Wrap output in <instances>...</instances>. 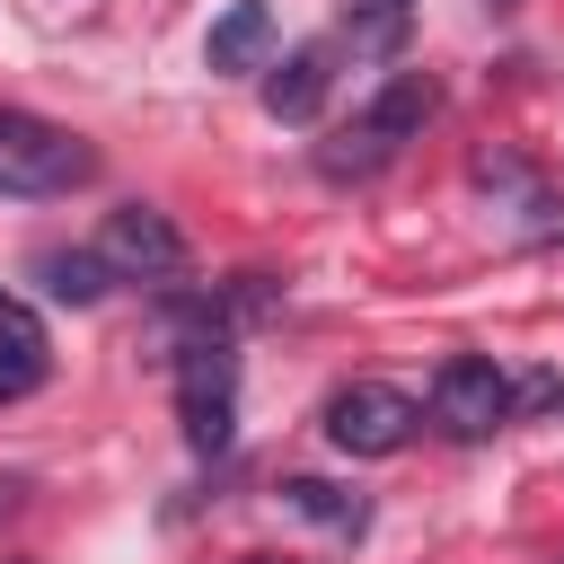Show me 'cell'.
Here are the masks:
<instances>
[{
  "label": "cell",
  "instance_id": "cell-6",
  "mask_svg": "<svg viewBox=\"0 0 564 564\" xmlns=\"http://www.w3.org/2000/svg\"><path fill=\"white\" fill-rule=\"evenodd\" d=\"M282 308V282L273 273H229V282H212V291H167V317L176 326H194V335H238V326H256V317H273Z\"/></svg>",
  "mask_w": 564,
  "mask_h": 564
},
{
  "label": "cell",
  "instance_id": "cell-5",
  "mask_svg": "<svg viewBox=\"0 0 564 564\" xmlns=\"http://www.w3.org/2000/svg\"><path fill=\"white\" fill-rule=\"evenodd\" d=\"M97 256H106L123 282H176V273H185V229H176L167 212H150V203H123V212H106Z\"/></svg>",
  "mask_w": 564,
  "mask_h": 564
},
{
  "label": "cell",
  "instance_id": "cell-16",
  "mask_svg": "<svg viewBox=\"0 0 564 564\" xmlns=\"http://www.w3.org/2000/svg\"><path fill=\"white\" fill-rule=\"evenodd\" d=\"M35 379H44V361H9V352H0V405H18Z\"/></svg>",
  "mask_w": 564,
  "mask_h": 564
},
{
  "label": "cell",
  "instance_id": "cell-15",
  "mask_svg": "<svg viewBox=\"0 0 564 564\" xmlns=\"http://www.w3.org/2000/svg\"><path fill=\"white\" fill-rule=\"evenodd\" d=\"M0 352L9 361H44V326H35V308L18 291H0Z\"/></svg>",
  "mask_w": 564,
  "mask_h": 564
},
{
  "label": "cell",
  "instance_id": "cell-18",
  "mask_svg": "<svg viewBox=\"0 0 564 564\" xmlns=\"http://www.w3.org/2000/svg\"><path fill=\"white\" fill-rule=\"evenodd\" d=\"M247 564H282V555H247Z\"/></svg>",
  "mask_w": 564,
  "mask_h": 564
},
{
  "label": "cell",
  "instance_id": "cell-7",
  "mask_svg": "<svg viewBox=\"0 0 564 564\" xmlns=\"http://www.w3.org/2000/svg\"><path fill=\"white\" fill-rule=\"evenodd\" d=\"M476 185H485V194H502V212H511V229H520V238H564V185H546L529 159L485 150V159H476Z\"/></svg>",
  "mask_w": 564,
  "mask_h": 564
},
{
  "label": "cell",
  "instance_id": "cell-2",
  "mask_svg": "<svg viewBox=\"0 0 564 564\" xmlns=\"http://www.w3.org/2000/svg\"><path fill=\"white\" fill-rule=\"evenodd\" d=\"M176 423H185V441L203 458L229 449V423H238V352L220 335H185V352H176Z\"/></svg>",
  "mask_w": 564,
  "mask_h": 564
},
{
  "label": "cell",
  "instance_id": "cell-19",
  "mask_svg": "<svg viewBox=\"0 0 564 564\" xmlns=\"http://www.w3.org/2000/svg\"><path fill=\"white\" fill-rule=\"evenodd\" d=\"M0 564H35V555H0Z\"/></svg>",
  "mask_w": 564,
  "mask_h": 564
},
{
  "label": "cell",
  "instance_id": "cell-10",
  "mask_svg": "<svg viewBox=\"0 0 564 564\" xmlns=\"http://www.w3.org/2000/svg\"><path fill=\"white\" fill-rule=\"evenodd\" d=\"M432 106H441L432 70H397V79H388V88H379V97H370L361 115H370V123H379V132H388V141L405 150V132H423V123H432Z\"/></svg>",
  "mask_w": 564,
  "mask_h": 564
},
{
  "label": "cell",
  "instance_id": "cell-1",
  "mask_svg": "<svg viewBox=\"0 0 564 564\" xmlns=\"http://www.w3.org/2000/svg\"><path fill=\"white\" fill-rule=\"evenodd\" d=\"M97 176V150L53 123V115H26V106H0V194H70Z\"/></svg>",
  "mask_w": 564,
  "mask_h": 564
},
{
  "label": "cell",
  "instance_id": "cell-9",
  "mask_svg": "<svg viewBox=\"0 0 564 564\" xmlns=\"http://www.w3.org/2000/svg\"><path fill=\"white\" fill-rule=\"evenodd\" d=\"M203 62L229 70V79H238V70H264V62H273V9H264V0H229V9L212 18V35H203Z\"/></svg>",
  "mask_w": 564,
  "mask_h": 564
},
{
  "label": "cell",
  "instance_id": "cell-14",
  "mask_svg": "<svg viewBox=\"0 0 564 564\" xmlns=\"http://www.w3.org/2000/svg\"><path fill=\"white\" fill-rule=\"evenodd\" d=\"M282 502H291L300 520H317V529H361V520H370V502H361V494H344V485H326V476H291V485H282Z\"/></svg>",
  "mask_w": 564,
  "mask_h": 564
},
{
  "label": "cell",
  "instance_id": "cell-11",
  "mask_svg": "<svg viewBox=\"0 0 564 564\" xmlns=\"http://www.w3.org/2000/svg\"><path fill=\"white\" fill-rule=\"evenodd\" d=\"M35 282H44L53 300H70V308H97L106 282H115V264H106L97 247H53V256H35Z\"/></svg>",
  "mask_w": 564,
  "mask_h": 564
},
{
  "label": "cell",
  "instance_id": "cell-17",
  "mask_svg": "<svg viewBox=\"0 0 564 564\" xmlns=\"http://www.w3.org/2000/svg\"><path fill=\"white\" fill-rule=\"evenodd\" d=\"M476 9H485V18H511V9H520V0H476Z\"/></svg>",
  "mask_w": 564,
  "mask_h": 564
},
{
  "label": "cell",
  "instance_id": "cell-4",
  "mask_svg": "<svg viewBox=\"0 0 564 564\" xmlns=\"http://www.w3.org/2000/svg\"><path fill=\"white\" fill-rule=\"evenodd\" d=\"M414 423H423V405L405 388H388V379H352V388L326 397V441L344 458H397L414 441Z\"/></svg>",
  "mask_w": 564,
  "mask_h": 564
},
{
  "label": "cell",
  "instance_id": "cell-12",
  "mask_svg": "<svg viewBox=\"0 0 564 564\" xmlns=\"http://www.w3.org/2000/svg\"><path fill=\"white\" fill-rule=\"evenodd\" d=\"M405 26H414V0H352L344 9V53L352 62H388L405 44Z\"/></svg>",
  "mask_w": 564,
  "mask_h": 564
},
{
  "label": "cell",
  "instance_id": "cell-13",
  "mask_svg": "<svg viewBox=\"0 0 564 564\" xmlns=\"http://www.w3.org/2000/svg\"><path fill=\"white\" fill-rule=\"evenodd\" d=\"M388 159H397V141H388V132H379L370 115H352V123H344V132H335V141L317 150V167H326L335 185H361V176H379Z\"/></svg>",
  "mask_w": 564,
  "mask_h": 564
},
{
  "label": "cell",
  "instance_id": "cell-20",
  "mask_svg": "<svg viewBox=\"0 0 564 564\" xmlns=\"http://www.w3.org/2000/svg\"><path fill=\"white\" fill-rule=\"evenodd\" d=\"M9 494H18V485H0V502H9Z\"/></svg>",
  "mask_w": 564,
  "mask_h": 564
},
{
  "label": "cell",
  "instance_id": "cell-8",
  "mask_svg": "<svg viewBox=\"0 0 564 564\" xmlns=\"http://www.w3.org/2000/svg\"><path fill=\"white\" fill-rule=\"evenodd\" d=\"M335 88V44H300L282 62H264V115L273 123H308Z\"/></svg>",
  "mask_w": 564,
  "mask_h": 564
},
{
  "label": "cell",
  "instance_id": "cell-3",
  "mask_svg": "<svg viewBox=\"0 0 564 564\" xmlns=\"http://www.w3.org/2000/svg\"><path fill=\"white\" fill-rule=\"evenodd\" d=\"M520 414V388H511V370H494L485 352H449L441 370H432V423L449 432V441H485V432H502Z\"/></svg>",
  "mask_w": 564,
  "mask_h": 564
}]
</instances>
